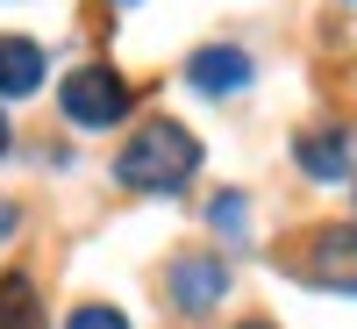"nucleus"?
Returning <instances> with one entry per match:
<instances>
[{
	"label": "nucleus",
	"mask_w": 357,
	"mask_h": 329,
	"mask_svg": "<svg viewBox=\"0 0 357 329\" xmlns=\"http://www.w3.org/2000/svg\"><path fill=\"white\" fill-rule=\"evenodd\" d=\"M186 79L200 86V94H243V86H250V57L236 43H207V50L186 57Z\"/></svg>",
	"instance_id": "nucleus-5"
},
{
	"label": "nucleus",
	"mask_w": 357,
	"mask_h": 329,
	"mask_svg": "<svg viewBox=\"0 0 357 329\" xmlns=\"http://www.w3.org/2000/svg\"><path fill=\"white\" fill-rule=\"evenodd\" d=\"M301 165H307L314 179H343V172H350V143H343L336 129H314V136H301Z\"/></svg>",
	"instance_id": "nucleus-8"
},
{
	"label": "nucleus",
	"mask_w": 357,
	"mask_h": 329,
	"mask_svg": "<svg viewBox=\"0 0 357 329\" xmlns=\"http://www.w3.org/2000/svg\"><path fill=\"white\" fill-rule=\"evenodd\" d=\"M193 172H200V136L178 122H143L114 158V179L129 193H178Z\"/></svg>",
	"instance_id": "nucleus-1"
},
{
	"label": "nucleus",
	"mask_w": 357,
	"mask_h": 329,
	"mask_svg": "<svg viewBox=\"0 0 357 329\" xmlns=\"http://www.w3.org/2000/svg\"><path fill=\"white\" fill-rule=\"evenodd\" d=\"M0 329H43V301H36V286L22 272L0 279Z\"/></svg>",
	"instance_id": "nucleus-7"
},
{
	"label": "nucleus",
	"mask_w": 357,
	"mask_h": 329,
	"mask_svg": "<svg viewBox=\"0 0 357 329\" xmlns=\"http://www.w3.org/2000/svg\"><path fill=\"white\" fill-rule=\"evenodd\" d=\"M65 329H129V315H122V308H100V301H93V308H72V322H65Z\"/></svg>",
	"instance_id": "nucleus-9"
},
{
	"label": "nucleus",
	"mask_w": 357,
	"mask_h": 329,
	"mask_svg": "<svg viewBox=\"0 0 357 329\" xmlns=\"http://www.w3.org/2000/svg\"><path fill=\"white\" fill-rule=\"evenodd\" d=\"M43 86V50L29 36H0V101H22Z\"/></svg>",
	"instance_id": "nucleus-6"
},
{
	"label": "nucleus",
	"mask_w": 357,
	"mask_h": 329,
	"mask_svg": "<svg viewBox=\"0 0 357 329\" xmlns=\"http://www.w3.org/2000/svg\"><path fill=\"white\" fill-rule=\"evenodd\" d=\"M215 229H243V200H236V193L215 200Z\"/></svg>",
	"instance_id": "nucleus-10"
},
{
	"label": "nucleus",
	"mask_w": 357,
	"mask_h": 329,
	"mask_svg": "<svg viewBox=\"0 0 357 329\" xmlns=\"http://www.w3.org/2000/svg\"><path fill=\"white\" fill-rule=\"evenodd\" d=\"M0 229H15V207H0Z\"/></svg>",
	"instance_id": "nucleus-11"
},
{
	"label": "nucleus",
	"mask_w": 357,
	"mask_h": 329,
	"mask_svg": "<svg viewBox=\"0 0 357 329\" xmlns=\"http://www.w3.org/2000/svg\"><path fill=\"white\" fill-rule=\"evenodd\" d=\"M57 108H65L72 129H114L129 115V86L107 65H79V72H65V86H57Z\"/></svg>",
	"instance_id": "nucleus-2"
},
{
	"label": "nucleus",
	"mask_w": 357,
	"mask_h": 329,
	"mask_svg": "<svg viewBox=\"0 0 357 329\" xmlns=\"http://www.w3.org/2000/svg\"><path fill=\"white\" fill-rule=\"evenodd\" d=\"M243 329H272V322H243Z\"/></svg>",
	"instance_id": "nucleus-13"
},
{
	"label": "nucleus",
	"mask_w": 357,
	"mask_h": 329,
	"mask_svg": "<svg viewBox=\"0 0 357 329\" xmlns=\"http://www.w3.org/2000/svg\"><path fill=\"white\" fill-rule=\"evenodd\" d=\"M0 151H8V115H0Z\"/></svg>",
	"instance_id": "nucleus-12"
},
{
	"label": "nucleus",
	"mask_w": 357,
	"mask_h": 329,
	"mask_svg": "<svg viewBox=\"0 0 357 329\" xmlns=\"http://www.w3.org/2000/svg\"><path fill=\"white\" fill-rule=\"evenodd\" d=\"M301 279L329 293H357V229H314L301 251Z\"/></svg>",
	"instance_id": "nucleus-3"
},
{
	"label": "nucleus",
	"mask_w": 357,
	"mask_h": 329,
	"mask_svg": "<svg viewBox=\"0 0 357 329\" xmlns=\"http://www.w3.org/2000/svg\"><path fill=\"white\" fill-rule=\"evenodd\" d=\"M222 293H229V265H222V258L200 251V258H178V265H172V301L186 308V315H207Z\"/></svg>",
	"instance_id": "nucleus-4"
}]
</instances>
